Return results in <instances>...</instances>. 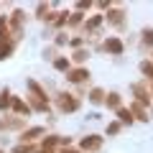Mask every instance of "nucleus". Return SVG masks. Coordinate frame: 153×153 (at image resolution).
I'll use <instances>...</instances> for the list:
<instances>
[{
    "mask_svg": "<svg viewBox=\"0 0 153 153\" xmlns=\"http://www.w3.org/2000/svg\"><path fill=\"white\" fill-rule=\"evenodd\" d=\"M54 105H56V112L71 115V112H76V110L82 107V100L74 97L71 92H56L54 94Z\"/></svg>",
    "mask_w": 153,
    "mask_h": 153,
    "instance_id": "f257e3e1",
    "label": "nucleus"
},
{
    "mask_svg": "<svg viewBox=\"0 0 153 153\" xmlns=\"http://www.w3.org/2000/svg\"><path fill=\"white\" fill-rule=\"evenodd\" d=\"M89 8H94L92 0H76V3H74V10L76 13H84V10H89Z\"/></svg>",
    "mask_w": 153,
    "mask_h": 153,
    "instance_id": "c756f323",
    "label": "nucleus"
},
{
    "mask_svg": "<svg viewBox=\"0 0 153 153\" xmlns=\"http://www.w3.org/2000/svg\"><path fill=\"white\" fill-rule=\"evenodd\" d=\"M41 56H44L46 61H51V64H54V61L59 59L61 54H59V49H56V46H46V49H44V54H41Z\"/></svg>",
    "mask_w": 153,
    "mask_h": 153,
    "instance_id": "a878e982",
    "label": "nucleus"
},
{
    "mask_svg": "<svg viewBox=\"0 0 153 153\" xmlns=\"http://www.w3.org/2000/svg\"><path fill=\"white\" fill-rule=\"evenodd\" d=\"M105 107H107L110 112H117L120 107H125V105H123V94H120V92H107V100H105Z\"/></svg>",
    "mask_w": 153,
    "mask_h": 153,
    "instance_id": "4468645a",
    "label": "nucleus"
},
{
    "mask_svg": "<svg viewBox=\"0 0 153 153\" xmlns=\"http://www.w3.org/2000/svg\"><path fill=\"white\" fill-rule=\"evenodd\" d=\"M120 130H123L120 123H117V120H110V123H107V128H105V135L115 138V135H120Z\"/></svg>",
    "mask_w": 153,
    "mask_h": 153,
    "instance_id": "393cba45",
    "label": "nucleus"
},
{
    "mask_svg": "<svg viewBox=\"0 0 153 153\" xmlns=\"http://www.w3.org/2000/svg\"><path fill=\"white\" fill-rule=\"evenodd\" d=\"M84 21H87V16H84V13H76V10H71V16H69V23H66V28H69V31H74V28H79V31H82Z\"/></svg>",
    "mask_w": 153,
    "mask_h": 153,
    "instance_id": "6ab92c4d",
    "label": "nucleus"
},
{
    "mask_svg": "<svg viewBox=\"0 0 153 153\" xmlns=\"http://www.w3.org/2000/svg\"><path fill=\"white\" fill-rule=\"evenodd\" d=\"M5 41H16L13 38V31H10V23H8V16H0V44Z\"/></svg>",
    "mask_w": 153,
    "mask_h": 153,
    "instance_id": "a211bd4d",
    "label": "nucleus"
},
{
    "mask_svg": "<svg viewBox=\"0 0 153 153\" xmlns=\"http://www.w3.org/2000/svg\"><path fill=\"white\" fill-rule=\"evenodd\" d=\"M26 102L31 105V110H33V112H46V115L51 112V105H49V102H44V100H38V97H33V94H28V97H26Z\"/></svg>",
    "mask_w": 153,
    "mask_h": 153,
    "instance_id": "2eb2a0df",
    "label": "nucleus"
},
{
    "mask_svg": "<svg viewBox=\"0 0 153 153\" xmlns=\"http://www.w3.org/2000/svg\"><path fill=\"white\" fill-rule=\"evenodd\" d=\"M138 69H140V74H143V82L151 84L153 82V61L151 59H143L140 64H138Z\"/></svg>",
    "mask_w": 153,
    "mask_h": 153,
    "instance_id": "aec40b11",
    "label": "nucleus"
},
{
    "mask_svg": "<svg viewBox=\"0 0 153 153\" xmlns=\"http://www.w3.org/2000/svg\"><path fill=\"white\" fill-rule=\"evenodd\" d=\"M13 107V92L8 87H3L0 89V112L3 115H8V110Z\"/></svg>",
    "mask_w": 153,
    "mask_h": 153,
    "instance_id": "dca6fc26",
    "label": "nucleus"
},
{
    "mask_svg": "<svg viewBox=\"0 0 153 153\" xmlns=\"http://www.w3.org/2000/svg\"><path fill=\"white\" fill-rule=\"evenodd\" d=\"M26 117H18V115H3L0 117V130H18V133H23L26 130Z\"/></svg>",
    "mask_w": 153,
    "mask_h": 153,
    "instance_id": "1a4fd4ad",
    "label": "nucleus"
},
{
    "mask_svg": "<svg viewBox=\"0 0 153 153\" xmlns=\"http://www.w3.org/2000/svg\"><path fill=\"white\" fill-rule=\"evenodd\" d=\"M84 44H87V38H84V36H71V38H69V46H71V51H79V49H84Z\"/></svg>",
    "mask_w": 153,
    "mask_h": 153,
    "instance_id": "cd10ccee",
    "label": "nucleus"
},
{
    "mask_svg": "<svg viewBox=\"0 0 153 153\" xmlns=\"http://www.w3.org/2000/svg\"><path fill=\"white\" fill-rule=\"evenodd\" d=\"M105 100H107V92H105L102 87H92V89L87 92V102L94 105V107H102Z\"/></svg>",
    "mask_w": 153,
    "mask_h": 153,
    "instance_id": "ddd939ff",
    "label": "nucleus"
},
{
    "mask_svg": "<svg viewBox=\"0 0 153 153\" xmlns=\"http://www.w3.org/2000/svg\"><path fill=\"white\" fill-rule=\"evenodd\" d=\"M128 110H130L133 117H135V120H140V123H148V120H151V112H148V107H146V105H140V102H135V100L128 105Z\"/></svg>",
    "mask_w": 153,
    "mask_h": 153,
    "instance_id": "9b49d317",
    "label": "nucleus"
},
{
    "mask_svg": "<svg viewBox=\"0 0 153 153\" xmlns=\"http://www.w3.org/2000/svg\"><path fill=\"white\" fill-rule=\"evenodd\" d=\"M16 44L18 41H5V44H0V61L10 59V56L16 54Z\"/></svg>",
    "mask_w": 153,
    "mask_h": 153,
    "instance_id": "b1692460",
    "label": "nucleus"
},
{
    "mask_svg": "<svg viewBox=\"0 0 153 153\" xmlns=\"http://www.w3.org/2000/svg\"><path fill=\"white\" fill-rule=\"evenodd\" d=\"M115 115H117V123H120L123 128H125V125H133V123H135V117H133V112H130L128 107H120Z\"/></svg>",
    "mask_w": 153,
    "mask_h": 153,
    "instance_id": "5701e85b",
    "label": "nucleus"
},
{
    "mask_svg": "<svg viewBox=\"0 0 153 153\" xmlns=\"http://www.w3.org/2000/svg\"><path fill=\"white\" fill-rule=\"evenodd\" d=\"M102 146H105V138L97 135V133H89V135L79 138V151L82 153H97V151H102Z\"/></svg>",
    "mask_w": 153,
    "mask_h": 153,
    "instance_id": "20e7f679",
    "label": "nucleus"
},
{
    "mask_svg": "<svg viewBox=\"0 0 153 153\" xmlns=\"http://www.w3.org/2000/svg\"><path fill=\"white\" fill-rule=\"evenodd\" d=\"M26 87H28V92H31L33 97L44 100V102H51V100H54L49 92H46V87H44V84H38L36 79H26Z\"/></svg>",
    "mask_w": 153,
    "mask_h": 153,
    "instance_id": "9d476101",
    "label": "nucleus"
},
{
    "mask_svg": "<svg viewBox=\"0 0 153 153\" xmlns=\"http://www.w3.org/2000/svg\"><path fill=\"white\" fill-rule=\"evenodd\" d=\"M69 38L71 36H66V31H59L54 36V46H56V49H59V46H66V44H69Z\"/></svg>",
    "mask_w": 153,
    "mask_h": 153,
    "instance_id": "c85d7f7f",
    "label": "nucleus"
},
{
    "mask_svg": "<svg viewBox=\"0 0 153 153\" xmlns=\"http://www.w3.org/2000/svg\"><path fill=\"white\" fill-rule=\"evenodd\" d=\"M54 69H56V71H61V74H69V71L74 69V64H71L69 56H59V59L54 61Z\"/></svg>",
    "mask_w": 153,
    "mask_h": 153,
    "instance_id": "4be33fe9",
    "label": "nucleus"
},
{
    "mask_svg": "<svg viewBox=\"0 0 153 153\" xmlns=\"http://www.w3.org/2000/svg\"><path fill=\"white\" fill-rule=\"evenodd\" d=\"M10 110H13V115H18V117H28V115L33 112L31 105H28L23 97H16V94H13V107Z\"/></svg>",
    "mask_w": 153,
    "mask_h": 153,
    "instance_id": "f8f14e48",
    "label": "nucleus"
},
{
    "mask_svg": "<svg viewBox=\"0 0 153 153\" xmlns=\"http://www.w3.org/2000/svg\"><path fill=\"white\" fill-rule=\"evenodd\" d=\"M0 10H3V3H0Z\"/></svg>",
    "mask_w": 153,
    "mask_h": 153,
    "instance_id": "473e14b6",
    "label": "nucleus"
},
{
    "mask_svg": "<svg viewBox=\"0 0 153 153\" xmlns=\"http://www.w3.org/2000/svg\"><path fill=\"white\" fill-rule=\"evenodd\" d=\"M89 56H92V51L89 49H79V51H71V64H76V66H87V61H89Z\"/></svg>",
    "mask_w": 153,
    "mask_h": 153,
    "instance_id": "f3484780",
    "label": "nucleus"
},
{
    "mask_svg": "<svg viewBox=\"0 0 153 153\" xmlns=\"http://www.w3.org/2000/svg\"><path fill=\"white\" fill-rule=\"evenodd\" d=\"M148 89H151V94H153V82H151V84H148Z\"/></svg>",
    "mask_w": 153,
    "mask_h": 153,
    "instance_id": "7c9ffc66",
    "label": "nucleus"
},
{
    "mask_svg": "<svg viewBox=\"0 0 153 153\" xmlns=\"http://www.w3.org/2000/svg\"><path fill=\"white\" fill-rule=\"evenodd\" d=\"M8 23H10L13 38H16V41H21V38H23V28H26V13H23L21 8H16V10L8 16Z\"/></svg>",
    "mask_w": 153,
    "mask_h": 153,
    "instance_id": "39448f33",
    "label": "nucleus"
},
{
    "mask_svg": "<svg viewBox=\"0 0 153 153\" xmlns=\"http://www.w3.org/2000/svg\"><path fill=\"white\" fill-rule=\"evenodd\" d=\"M151 61H153V51H151Z\"/></svg>",
    "mask_w": 153,
    "mask_h": 153,
    "instance_id": "2f4dec72",
    "label": "nucleus"
},
{
    "mask_svg": "<svg viewBox=\"0 0 153 153\" xmlns=\"http://www.w3.org/2000/svg\"><path fill=\"white\" fill-rule=\"evenodd\" d=\"M0 153H5V151H0Z\"/></svg>",
    "mask_w": 153,
    "mask_h": 153,
    "instance_id": "72a5a7b5",
    "label": "nucleus"
},
{
    "mask_svg": "<svg viewBox=\"0 0 153 153\" xmlns=\"http://www.w3.org/2000/svg\"><path fill=\"white\" fill-rule=\"evenodd\" d=\"M102 51L110 56H123L125 54V41H123L120 36H107L102 41Z\"/></svg>",
    "mask_w": 153,
    "mask_h": 153,
    "instance_id": "6e6552de",
    "label": "nucleus"
},
{
    "mask_svg": "<svg viewBox=\"0 0 153 153\" xmlns=\"http://www.w3.org/2000/svg\"><path fill=\"white\" fill-rule=\"evenodd\" d=\"M89 79H92V71H89L87 66H74V69L66 74V82L74 84V87H84Z\"/></svg>",
    "mask_w": 153,
    "mask_h": 153,
    "instance_id": "0eeeda50",
    "label": "nucleus"
},
{
    "mask_svg": "<svg viewBox=\"0 0 153 153\" xmlns=\"http://www.w3.org/2000/svg\"><path fill=\"white\" fill-rule=\"evenodd\" d=\"M140 49H143V51H146V49L153 51V28H151V26H146V28L140 31Z\"/></svg>",
    "mask_w": 153,
    "mask_h": 153,
    "instance_id": "412c9836",
    "label": "nucleus"
},
{
    "mask_svg": "<svg viewBox=\"0 0 153 153\" xmlns=\"http://www.w3.org/2000/svg\"><path fill=\"white\" fill-rule=\"evenodd\" d=\"M49 135L44 125H28L23 133H18V143H41Z\"/></svg>",
    "mask_w": 153,
    "mask_h": 153,
    "instance_id": "7ed1b4c3",
    "label": "nucleus"
},
{
    "mask_svg": "<svg viewBox=\"0 0 153 153\" xmlns=\"http://www.w3.org/2000/svg\"><path fill=\"white\" fill-rule=\"evenodd\" d=\"M94 8L105 16L107 10H112V8H115V3H112V0H94Z\"/></svg>",
    "mask_w": 153,
    "mask_h": 153,
    "instance_id": "bb28decb",
    "label": "nucleus"
},
{
    "mask_svg": "<svg viewBox=\"0 0 153 153\" xmlns=\"http://www.w3.org/2000/svg\"><path fill=\"white\" fill-rule=\"evenodd\" d=\"M105 23H110L117 33H125L128 31V10L125 8H112V10H107L105 13Z\"/></svg>",
    "mask_w": 153,
    "mask_h": 153,
    "instance_id": "f03ea898",
    "label": "nucleus"
},
{
    "mask_svg": "<svg viewBox=\"0 0 153 153\" xmlns=\"http://www.w3.org/2000/svg\"><path fill=\"white\" fill-rule=\"evenodd\" d=\"M130 94L135 97V102L146 105V107L153 102V94H151V89H148V82H133L130 84Z\"/></svg>",
    "mask_w": 153,
    "mask_h": 153,
    "instance_id": "423d86ee",
    "label": "nucleus"
}]
</instances>
